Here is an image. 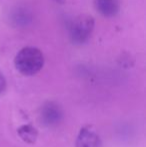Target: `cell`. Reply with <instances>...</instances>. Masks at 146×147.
<instances>
[{"label": "cell", "mask_w": 146, "mask_h": 147, "mask_svg": "<svg viewBox=\"0 0 146 147\" xmlns=\"http://www.w3.org/2000/svg\"><path fill=\"white\" fill-rule=\"evenodd\" d=\"M39 118L43 125L47 127H54L62 120L63 111L57 103L47 102L41 107Z\"/></svg>", "instance_id": "cell-3"}, {"label": "cell", "mask_w": 146, "mask_h": 147, "mask_svg": "<svg viewBox=\"0 0 146 147\" xmlns=\"http://www.w3.org/2000/svg\"><path fill=\"white\" fill-rule=\"evenodd\" d=\"M76 147H103L101 138L90 126L80 130L76 139Z\"/></svg>", "instance_id": "cell-4"}, {"label": "cell", "mask_w": 146, "mask_h": 147, "mask_svg": "<svg viewBox=\"0 0 146 147\" xmlns=\"http://www.w3.org/2000/svg\"><path fill=\"white\" fill-rule=\"evenodd\" d=\"M94 7L104 17H114L120 10L118 0H94Z\"/></svg>", "instance_id": "cell-5"}, {"label": "cell", "mask_w": 146, "mask_h": 147, "mask_svg": "<svg viewBox=\"0 0 146 147\" xmlns=\"http://www.w3.org/2000/svg\"><path fill=\"white\" fill-rule=\"evenodd\" d=\"M6 89V79L4 77L3 73L0 71V94L3 93Z\"/></svg>", "instance_id": "cell-7"}, {"label": "cell", "mask_w": 146, "mask_h": 147, "mask_svg": "<svg viewBox=\"0 0 146 147\" xmlns=\"http://www.w3.org/2000/svg\"><path fill=\"white\" fill-rule=\"evenodd\" d=\"M94 18L90 15H80L71 22L69 37L73 44L83 45L90 39L94 29Z\"/></svg>", "instance_id": "cell-2"}, {"label": "cell", "mask_w": 146, "mask_h": 147, "mask_svg": "<svg viewBox=\"0 0 146 147\" xmlns=\"http://www.w3.org/2000/svg\"><path fill=\"white\" fill-rule=\"evenodd\" d=\"M58 2H63V0H57Z\"/></svg>", "instance_id": "cell-8"}, {"label": "cell", "mask_w": 146, "mask_h": 147, "mask_svg": "<svg viewBox=\"0 0 146 147\" xmlns=\"http://www.w3.org/2000/svg\"><path fill=\"white\" fill-rule=\"evenodd\" d=\"M17 132H18V135L20 136V138L23 141L31 144L36 141L37 136H38L37 130L32 125H29V124H26V125L19 127Z\"/></svg>", "instance_id": "cell-6"}, {"label": "cell", "mask_w": 146, "mask_h": 147, "mask_svg": "<svg viewBox=\"0 0 146 147\" xmlns=\"http://www.w3.org/2000/svg\"><path fill=\"white\" fill-rule=\"evenodd\" d=\"M15 68L25 76L38 73L44 65L43 53L35 47H24L14 58Z\"/></svg>", "instance_id": "cell-1"}]
</instances>
